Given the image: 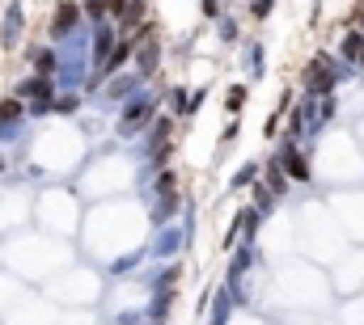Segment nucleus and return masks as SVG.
<instances>
[{
    "label": "nucleus",
    "instance_id": "5",
    "mask_svg": "<svg viewBox=\"0 0 364 325\" xmlns=\"http://www.w3.org/2000/svg\"><path fill=\"white\" fill-rule=\"evenodd\" d=\"M279 161H284V173H288L292 182H309V177H314V173H309V157L296 148V140H284Z\"/></svg>",
    "mask_w": 364,
    "mask_h": 325
},
{
    "label": "nucleus",
    "instance_id": "24",
    "mask_svg": "<svg viewBox=\"0 0 364 325\" xmlns=\"http://www.w3.org/2000/svg\"><path fill=\"white\" fill-rule=\"evenodd\" d=\"M199 13L208 21H216V17H225V0H199Z\"/></svg>",
    "mask_w": 364,
    "mask_h": 325
},
{
    "label": "nucleus",
    "instance_id": "13",
    "mask_svg": "<svg viewBox=\"0 0 364 325\" xmlns=\"http://www.w3.org/2000/svg\"><path fill=\"white\" fill-rule=\"evenodd\" d=\"M81 13H85V21L102 26V21H110V0H81Z\"/></svg>",
    "mask_w": 364,
    "mask_h": 325
},
{
    "label": "nucleus",
    "instance_id": "25",
    "mask_svg": "<svg viewBox=\"0 0 364 325\" xmlns=\"http://www.w3.org/2000/svg\"><path fill=\"white\" fill-rule=\"evenodd\" d=\"M178 249H182L178 237H174V233H166V237L157 241V258H170V253H178Z\"/></svg>",
    "mask_w": 364,
    "mask_h": 325
},
{
    "label": "nucleus",
    "instance_id": "14",
    "mask_svg": "<svg viewBox=\"0 0 364 325\" xmlns=\"http://www.w3.org/2000/svg\"><path fill=\"white\" fill-rule=\"evenodd\" d=\"M216 34H220V43H225V47H233V43L242 38V26H237V17H229V13H225V17H216Z\"/></svg>",
    "mask_w": 364,
    "mask_h": 325
},
{
    "label": "nucleus",
    "instance_id": "8",
    "mask_svg": "<svg viewBox=\"0 0 364 325\" xmlns=\"http://www.w3.org/2000/svg\"><path fill=\"white\" fill-rule=\"evenodd\" d=\"M26 60H30V68L43 72V77H55V68H60V55H55L51 47H30Z\"/></svg>",
    "mask_w": 364,
    "mask_h": 325
},
{
    "label": "nucleus",
    "instance_id": "23",
    "mask_svg": "<svg viewBox=\"0 0 364 325\" xmlns=\"http://www.w3.org/2000/svg\"><path fill=\"white\" fill-rule=\"evenodd\" d=\"M246 9H250L255 21H267V17L275 13V0H246Z\"/></svg>",
    "mask_w": 364,
    "mask_h": 325
},
{
    "label": "nucleus",
    "instance_id": "12",
    "mask_svg": "<svg viewBox=\"0 0 364 325\" xmlns=\"http://www.w3.org/2000/svg\"><path fill=\"white\" fill-rule=\"evenodd\" d=\"M26 119V101L21 97H4L0 101V127H13V123H21Z\"/></svg>",
    "mask_w": 364,
    "mask_h": 325
},
{
    "label": "nucleus",
    "instance_id": "2",
    "mask_svg": "<svg viewBox=\"0 0 364 325\" xmlns=\"http://www.w3.org/2000/svg\"><path fill=\"white\" fill-rule=\"evenodd\" d=\"M0 13H4V17H0V47L13 51V47L21 43V34H26V9H21V0H9Z\"/></svg>",
    "mask_w": 364,
    "mask_h": 325
},
{
    "label": "nucleus",
    "instance_id": "15",
    "mask_svg": "<svg viewBox=\"0 0 364 325\" xmlns=\"http://www.w3.org/2000/svg\"><path fill=\"white\" fill-rule=\"evenodd\" d=\"M246 97H250V89H246V84H229V89H225V110H229V114H242Z\"/></svg>",
    "mask_w": 364,
    "mask_h": 325
},
{
    "label": "nucleus",
    "instance_id": "4",
    "mask_svg": "<svg viewBox=\"0 0 364 325\" xmlns=\"http://www.w3.org/2000/svg\"><path fill=\"white\" fill-rule=\"evenodd\" d=\"M13 97H21V101H55V81L43 77V72H30L26 81H17Z\"/></svg>",
    "mask_w": 364,
    "mask_h": 325
},
{
    "label": "nucleus",
    "instance_id": "21",
    "mask_svg": "<svg viewBox=\"0 0 364 325\" xmlns=\"http://www.w3.org/2000/svg\"><path fill=\"white\" fill-rule=\"evenodd\" d=\"M246 64H250V77L259 81L263 77V43H250L246 47Z\"/></svg>",
    "mask_w": 364,
    "mask_h": 325
},
{
    "label": "nucleus",
    "instance_id": "17",
    "mask_svg": "<svg viewBox=\"0 0 364 325\" xmlns=\"http://www.w3.org/2000/svg\"><path fill=\"white\" fill-rule=\"evenodd\" d=\"M250 190H255V211H259V216H272V207H275V194L267 190V182H255Z\"/></svg>",
    "mask_w": 364,
    "mask_h": 325
},
{
    "label": "nucleus",
    "instance_id": "1",
    "mask_svg": "<svg viewBox=\"0 0 364 325\" xmlns=\"http://www.w3.org/2000/svg\"><path fill=\"white\" fill-rule=\"evenodd\" d=\"M153 119H157V97H153V93H136V97H127L123 110H119V136L132 140L136 131L153 127Z\"/></svg>",
    "mask_w": 364,
    "mask_h": 325
},
{
    "label": "nucleus",
    "instance_id": "9",
    "mask_svg": "<svg viewBox=\"0 0 364 325\" xmlns=\"http://www.w3.org/2000/svg\"><path fill=\"white\" fill-rule=\"evenodd\" d=\"M182 207V194L174 190V194H157V203H153V224H170L174 216H178Z\"/></svg>",
    "mask_w": 364,
    "mask_h": 325
},
{
    "label": "nucleus",
    "instance_id": "3",
    "mask_svg": "<svg viewBox=\"0 0 364 325\" xmlns=\"http://www.w3.org/2000/svg\"><path fill=\"white\" fill-rule=\"evenodd\" d=\"M81 21H85L81 4H77V0H60V4H55V13H51V38L60 43V38L77 34V26H81Z\"/></svg>",
    "mask_w": 364,
    "mask_h": 325
},
{
    "label": "nucleus",
    "instance_id": "19",
    "mask_svg": "<svg viewBox=\"0 0 364 325\" xmlns=\"http://www.w3.org/2000/svg\"><path fill=\"white\" fill-rule=\"evenodd\" d=\"M255 182H259V165H255V161H246L237 173H233V177H229V186H233V190H242V186H255Z\"/></svg>",
    "mask_w": 364,
    "mask_h": 325
},
{
    "label": "nucleus",
    "instance_id": "11",
    "mask_svg": "<svg viewBox=\"0 0 364 325\" xmlns=\"http://www.w3.org/2000/svg\"><path fill=\"white\" fill-rule=\"evenodd\" d=\"M140 84H144V77H140V72H127V77H119V81L106 84V93H110L114 101H127L132 93H140Z\"/></svg>",
    "mask_w": 364,
    "mask_h": 325
},
{
    "label": "nucleus",
    "instance_id": "10",
    "mask_svg": "<svg viewBox=\"0 0 364 325\" xmlns=\"http://www.w3.org/2000/svg\"><path fill=\"white\" fill-rule=\"evenodd\" d=\"M263 177H267V190H272L275 199H279V194H288V182H292V177L284 173V161H279V157H272V161H267Z\"/></svg>",
    "mask_w": 364,
    "mask_h": 325
},
{
    "label": "nucleus",
    "instance_id": "18",
    "mask_svg": "<svg viewBox=\"0 0 364 325\" xmlns=\"http://www.w3.org/2000/svg\"><path fill=\"white\" fill-rule=\"evenodd\" d=\"M178 190V173L174 169H157V182H153V199L157 194H174Z\"/></svg>",
    "mask_w": 364,
    "mask_h": 325
},
{
    "label": "nucleus",
    "instance_id": "16",
    "mask_svg": "<svg viewBox=\"0 0 364 325\" xmlns=\"http://www.w3.org/2000/svg\"><path fill=\"white\" fill-rule=\"evenodd\" d=\"M81 110V97L77 93H55V101H51V114H64V119H73Z\"/></svg>",
    "mask_w": 364,
    "mask_h": 325
},
{
    "label": "nucleus",
    "instance_id": "20",
    "mask_svg": "<svg viewBox=\"0 0 364 325\" xmlns=\"http://www.w3.org/2000/svg\"><path fill=\"white\" fill-rule=\"evenodd\" d=\"M170 304H174V292H157V296H153L149 317H153V321H166V317H170Z\"/></svg>",
    "mask_w": 364,
    "mask_h": 325
},
{
    "label": "nucleus",
    "instance_id": "22",
    "mask_svg": "<svg viewBox=\"0 0 364 325\" xmlns=\"http://www.w3.org/2000/svg\"><path fill=\"white\" fill-rule=\"evenodd\" d=\"M170 106H174V114H182V119L191 114V93H186L182 84H174V89H170Z\"/></svg>",
    "mask_w": 364,
    "mask_h": 325
},
{
    "label": "nucleus",
    "instance_id": "6",
    "mask_svg": "<svg viewBox=\"0 0 364 325\" xmlns=\"http://www.w3.org/2000/svg\"><path fill=\"white\" fill-rule=\"evenodd\" d=\"M114 43H119V30H114L110 21L93 26V43H90V60H93V68H97V64H106V55L114 51Z\"/></svg>",
    "mask_w": 364,
    "mask_h": 325
},
{
    "label": "nucleus",
    "instance_id": "27",
    "mask_svg": "<svg viewBox=\"0 0 364 325\" xmlns=\"http://www.w3.org/2000/svg\"><path fill=\"white\" fill-rule=\"evenodd\" d=\"M203 101H208V89H203V84H199V89H195V93H191V114H199V106H203Z\"/></svg>",
    "mask_w": 364,
    "mask_h": 325
},
{
    "label": "nucleus",
    "instance_id": "7",
    "mask_svg": "<svg viewBox=\"0 0 364 325\" xmlns=\"http://www.w3.org/2000/svg\"><path fill=\"white\" fill-rule=\"evenodd\" d=\"M132 60H136V72L149 81V77L157 72V60H161V43H157V38H144V43L136 47V55H132Z\"/></svg>",
    "mask_w": 364,
    "mask_h": 325
},
{
    "label": "nucleus",
    "instance_id": "26",
    "mask_svg": "<svg viewBox=\"0 0 364 325\" xmlns=\"http://www.w3.org/2000/svg\"><path fill=\"white\" fill-rule=\"evenodd\" d=\"M127 9H132V0H110V17H114V21H123Z\"/></svg>",
    "mask_w": 364,
    "mask_h": 325
},
{
    "label": "nucleus",
    "instance_id": "28",
    "mask_svg": "<svg viewBox=\"0 0 364 325\" xmlns=\"http://www.w3.org/2000/svg\"><path fill=\"white\" fill-rule=\"evenodd\" d=\"M233 140H237V114H233V123L220 131V144H233Z\"/></svg>",
    "mask_w": 364,
    "mask_h": 325
},
{
    "label": "nucleus",
    "instance_id": "29",
    "mask_svg": "<svg viewBox=\"0 0 364 325\" xmlns=\"http://www.w3.org/2000/svg\"><path fill=\"white\" fill-rule=\"evenodd\" d=\"M0 169H4V153H0Z\"/></svg>",
    "mask_w": 364,
    "mask_h": 325
}]
</instances>
